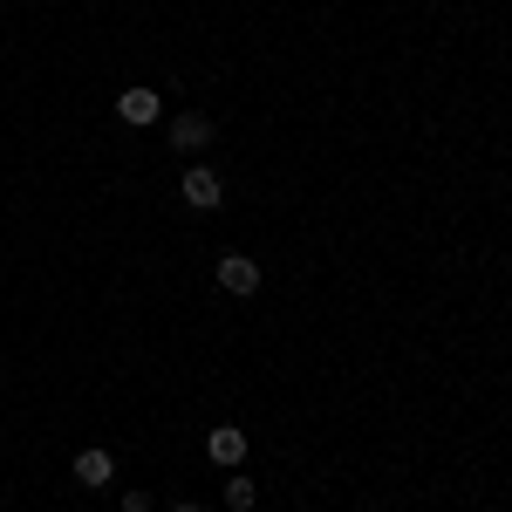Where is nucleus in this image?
Returning a JSON list of instances; mask_svg holds the SVG:
<instances>
[{"label": "nucleus", "instance_id": "5", "mask_svg": "<svg viewBox=\"0 0 512 512\" xmlns=\"http://www.w3.org/2000/svg\"><path fill=\"white\" fill-rule=\"evenodd\" d=\"M110 478H117V458H110L103 444H89V451L76 458V485H89V492H103Z\"/></svg>", "mask_w": 512, "mask_h": 512}, {"label": "nucleus", "instance_id": "9", "mask_svg": "<svg viewBox=\"0 0 512 512\" xmlns=\"http://www.w3.org/2000/svg\"><path fill=\"white\" fill-rule=\"evenodd\" d=\"M171 512H205V506H192V499H185V506H171Z\"/></svg>", "mask_w": 512, "mask_h": 512}, {"label": "nucleus", "instance_id": "7", "mask_svg": "<svg viewBox=\"0 0 512 512\" xmlns=\"http://www.w3.org/2000/svg\"><path fill=\"white\" fill-rule=\"evenodd\" d=\"M226 506L253 512V506H260V485H253V478H226Z\"/></svg>", "mask_w": 512, "mask_h": 512}, {"label": "nucleus", "instance_id": "2", "mask_svg": "<svg viewBox=\"0 0 512 512\" xmlns=\"http://www.w3.org/2000/svg\"><path fill=\"white\" fill-rule=\"evenodd\" d=\"M219 287L239 294V301L260 294V260H253V253H219Z\"/></svg>", "mask_w": 512, "mask_h": 512}, {"label": "nucleus", "instance_id": "1", "mask_svg": "<svg viewBox=\"0 0 512 512\" xmlns=\"http://www.w3.org/2000/svg\"><path fill=\"white\" fill-rule=\"evenodd\" d=\"M178 192H185V205H192V212H219V198H226V178H219L212 164H192Z\"/></svg>", "mask_w": 512, "mask_h": 512}, {"label": "nucleus", "instance_id": "8", "mask_svg": "<svg viewBox=\"0 0 512 512\" xmlns=\"http://www.w3.org/2000/svg\"><path fill=\"white\" fill-rule=\"evenodd\" d=\"M123 512H151V492H123Z\"/></svg>", "mask_w": 512, "mask_h": 512}, {"label": "nucleus", "instance_id": "6", "mask_svg": "<svg viewBox=\"0 0 512 512\" xmlns=\"http://www.w3.org/2000/svg\"><path fill=\"white\" fill-rule=\"evenodd\" d=\"M205 144H212V117L185 110V117L171 123V151H205Z\"/></svg>", "mask_w": 512, "mask_h": 512}, {"label": "nucleus", "instance_id": "4", "mask_svg": "<svg viewBox=\"0 0 512 512\" xmlns=\"http://www.w3.org/2000/svg\"><path fill=\"white\" fill-rule=\"evenodd\" d=\"M158 110H164V103H158V89H144V82H137V89H123V96H117V117L130 123V130H144V123H158Z\"/></svg>", "mask_w": 512, "mask_h": 512}, {"label": "nucleus", "instance_id": "3", "mask_svg": "<svg viewBox=\"0 0 512 512\" xmlns=\"http://www.w3.org/2000/svg\"><path fill=\"white\" fill-rule=\"evenodd\" d=\"M205 458L233 472L239 458H246V431H239V424H212V431H205Z\"/></svg>", "mask_w": 512, "mask_h": 512}]
</instances>
